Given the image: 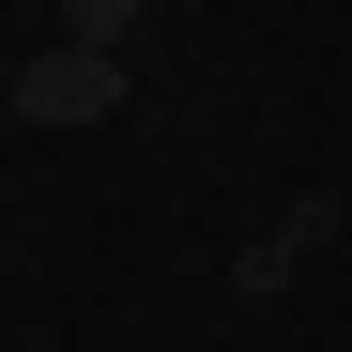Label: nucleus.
Listing matches in <instances>:
<instances>
[{
    "label": "nucleus",
    "instance_id": "nucleus-3",
    "mask_svg": "<svg viewBox=\"0 0 352 352\" xmlns=\"http://www.w3.org/2000/svg\"><path fill=\"white\" fill-rule=\"evenodd\" d=\"M138 31H153V0H62V46H107V62H123Z\"/></svg>",
    "mask_w": 352,
    "mask_h": 352
},
{
    "label": "nucleus",
    "instance_id": "nucleus-1",
    "mask_svg": "<svg viewBox=\"0 0 352 352\" xmlns=\"http://www.w3.org/2000/svg\"><path fill=\"white\" fill-rule=\"evenodd\" d=\"M123 92H138V77L107 62V46H31V62L0 77V107H16V123H107Z\"/></svg>",
    "mask_w": 352,
    "mask_h": 352
},
{
    "label": "nucleus",
    "instance_id": "nucleus-2",
    "mask_svg": "<svg viewBox=\"0 0 352 352\" xmlns=\"http://www.w3.org/2000/svg\"><path fill=\"white\" fill-rule=\"evenodd\" d=\"M322 245H337V199H276V214L245 230V245H230V307H276V291L307 276Z\"/></svg>",
    "mask_w": 352,
    "mask_h": 352
}]
</instances>
